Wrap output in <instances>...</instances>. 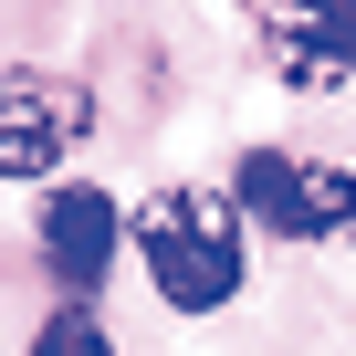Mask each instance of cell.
<instances>
[{
	"mask_svg": "<svg viewBox=\"0 0 356 356\" xmlns=\"http://www.w3.org/2000/svg\"><path fill=\"white\" fill-rule=\"evenodd\" d=\"M136 252H147L157 304L220 314L252 273V220L231 210V189H157V200H136Z\"/></svg>",
	"mask_w": 356,
	"mask_h": 356,
	"instance_id": "cell-1",
	"label": "cell"
},
{
	"mask_svg": "<svg viewBox=\"0 0 356 356\" xmlns=\"http://www.w3.org/2000/svg\"><path fill=\"white\" fill-rule=\"evenodd\" d=\"M231 210L283 231V241H356V168L293 157V147H252L231 178Z\"/></svg>",
	"mask_w": 356,
	"mask_h": 356,
	"instance_id": "cell-2",
	"label": "cell"
},
{
	"mask_svg": "<svg viewBox=\"0 0 356 356\" xmlns=\"http://www.w3.org/2000/svg\"><path fill=\"white\" fill-rule=\"evenodd\" d=\"M95 126V95L63 74H0V178H53Z\"/></svg>",
	"mask_w": 356,
	"mask_h": 356,
	"instance_id": "cell-3",
	"label": "cell"
},
{
	"mask_svg": "<svg viewBox=\"0 0 356 356\" xmlns=\"http://www.w3.org/2000/svg\"><path fill=\"white\" fill-rule=\"evenodd\" d=\"M115 241H126V220H115L105 189H53L42 200V262H53L63 293H95L115 273Z\"/></svg>",
	"mask_w": 356,
	"mask_h": 356,
	"instance_id": "cell-4",
	"label": "cell"
},
{
	"mask_svg": "<svg viewBox=\"0 0 356 356\" xmlns=\"http://www.w3.org/2000/svg\"><path fill=\"white\" fill-rule=\"evenodd\" d=\"M32 356H115V346H105V325H95L84 304H63V314L32 335Z\"/></svg>",
	"mask_w": 356,
	"mask_h": 356,
	"instance_id": "cell-5",
	"label": "cell"
},
{
	"mask_svg": "<svg viewBox=\"0 0 356 356\" xmlns=\"http://www.w3.org/2000/svg\"><path fill=\"white\" fill-rule=\"evenodd\" d=\"M304 22H314V32L335 42V63L356 74V0H304Z\"/></svg>",
	"mask_w": 356,
	"mask_h": 356,
	"instance_id": "cell-6",
	"label": "cell"
}]
</instances>
